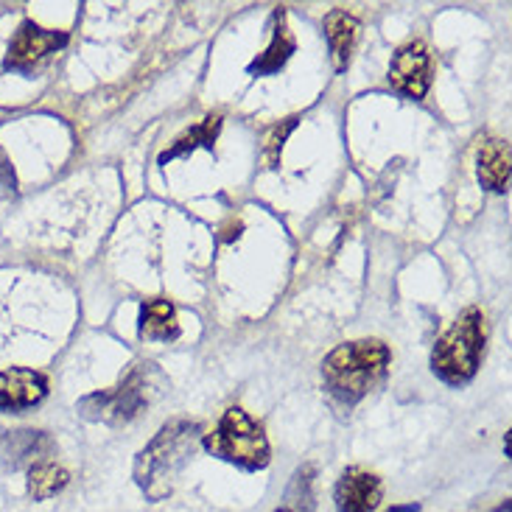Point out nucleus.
I'll list each match as a JSON object with an SVG mask.
<instances>
[{"label": "nucleus", "mask_w": 512, "mask_h": 512, "mask_svg": "<svg viewBox=\"0 0 512 512\" xmlns=\"http://www.w3.org/2000/svg\"><path fill=\"white\" fill-rule=\"evenodd\" d=\"M202 423L188 417H174L160 426L149 443L143 445L135 457L132 479L140 487V493L152 504H160L174 496L180 485L182 471L194 459L196 448L202 443Z\"/></svg>", "instance_id": "obj_1"}, {"label": "nucleus", "mask_w": 512, "mask_h": 512, "mask_svg": "<svg viewBox=\"0 0 512 512\" xmlns=\"http://www.w3.org/2000/svg\"><path fill=\"white\" fill-rule=\"evenodd\" d=\"M392 350L381 339H356L336 345L322 359V387L339 412H353L370 392L387 381Z\"/></svg>", "instance_id": "obj_2"}, {"label": "nucleus", "mask_w": 512, "mask_h": 512, "mask_svg": "<svg viewBox=\"0 0 512 512\" xmlns=\"http://www.w3.org/2000/svg\"><path fill=\"white\" fill-rule=\"evenodd\" d=\"M168 389L166 375L154 361L132 364L126 375L110 389H98L76 403V412L90 423H104L112 429L129 426L143 412H149L157 398Z\"/></svg>", "instance_id": "obj_3"}, {"label": "nucleus", "mask_w": 512, "mask_h": 512, "mask_svg": "<svg viewBox=\"0 0 512 512\" xmlns=\"http://www.w3.org/2000/svg\"><path fill=\"white\" fill-rule=\"evenodd\" d=\"M487 322L479 305H468L431 347L429 367L448 387H468L485 356Z\"/></svg>", "instance_id": "obj_4"}, {"label": "nucleus", "mask_w": 512, "mask_h": 512, "mask_svg": "<svg viewBox=\"0 0 512 512\" xmlns=\"http://www.w3.org/2000/svg\"><path fill=\"white\" fill-rule=\"evenodd\" d=\"M199 445L208 451L210 457L222 459L227 465H236L238 471L261 473L272 462V445H269L263 423H258L241 406H230L219 417L216 429L202 434Z\"/></svg>", "instance_id": "obj_5"}, {"label": "nucleus", "mask_w": 512, "mask_h": 512, "mask_svg": "<svg viewBox=\"0 0 512 512\" xmlns=\"http://www.w3.org/2000/svg\"><path fill=\"white\" fill-rule=\"evenodd\" d=\"M68 42V31H62V28H45L40 23H34L31 17H26L12 34L9 45H6V54H3V65L0 68L6 70V73L31 76L34 70L40 68L42 62H48L51 56L59 54Z\"/></svg>", "instance_id": "obj_6"}, {"label": "nucleus", "mask_w": 512, "mask_h": 512, "mask_svg": "<svg viewBox=\"0 0 512 512\" xmlns=\"http://www.w3.org/2000/svg\"><path fill=\"white\" fill-rule=\"evenodd\" d=\"M389 87L412 101H423L434 79V56L423 40L403 42L389 62Z\"/></svg>", "instance_id": "obj_7"}, {"label": "nucleus", "mask_w": 512, "mask_h": 512, "mask_svg": "<svg viewBox=\"0 0 512 512\" xmlns=\"http://www.w3.org/2000/svg\"><path fill=\"white\" fill-rule=\"evenodd\" d=\"M51 392L48 375L31 367H9L0 370V412L23 415L28 409H37Z\"/></svg>", "instance_id": "obj_8"}, {"label": "nucleus", "mask_w": 512, "mask_h": 512, "mask_svg": "<svg viewBox=\"0 0 512 512\" xmlns=\"http://www.w3.org/2000/svg\"><path fill=\"white\" fill-rule=\"evenodd\" d=\"M384 501V482L381 476L361 465H350L339 473L333 485V504L336 512H378Z\"/></svg>", "instance_id": "obj_9"}, {"label": "nucleus", "mask_w": 512, "mask_h": 512, "mask_svg": "<svg viewBox=\"0 0 512 512\" xmlns=\"http://www.w3.org/2000/svg\"><path fill=\"white\" fill-rule=\"evenodd\" d=\"M56 451L54 437L40 429H14L0 431V462L6 468H31L37 462H45Z\"/></svg>", "instance_id": "obj_10"}, {"label": "nucleus", "mask_w": 512, "mask_h": 512, "mask_svg": "<svg viewBox=\"0 0 512 512\" xmlns=\"http://www.w3.org/2000/svg\"><path fill=\"white\" fill-rule=\"evenodd\" d=\"M322 28H325V40H328V51H331V65L336 73H345L353 62L356 45L361 37V23L356 14L347 9H331L322 17Z\"/></svg>", "instance_id": "obj_11"}, {"label": "nucleus", "mask_w": 512, "mask_h": 512, "mask_svg": "<svg viewBox=\"0 0 512 512\" xmlns=\"http://www.w3.org/2000/svg\"><path fill=\"white\" fill-rule=\"evenodd\" d=\"M510 143L501 138L479 140L476 149V180L490 194H507L510 188Z\"/></svg>", "instance_id": "obj_12"}, {"label": "nucleus", "mask_w": 512, "mask_h": 512, "mask_svg": "<svg viewBox=\"0 0 512 512\" xmlns=\"http://www.w3.org/2000/svg\"><path fill=\"white\" fill-rule=\"evenodd\" d=\"M294 51H297V40L291 34L286 12L275 9L272 12V40H269V45L263 48L261 54L252 59L247 70H250L252 76H272L277 70L286 68V62H289Z\"/></svg>", "instance_id": "obj_13"}, {"label": "nucleus", "mask_w": 512, "mask_h": 512, "mask_svg": "<svg viewBox=\"0 0 512 512\" xmlns=\"http://www.w3.org/2000/svg\"><path fill=\"white\" fill-rule=\"evenodd\" d=\"M182 333L177 308L166 297H152L140 303L138 336L146 342H177Z\"/></svg>", "instance_id": "obj_14"}, {"label": "nucleus", "mask_w": 512, "mask_h": 512, "mask_svg": "<svg viewBox=\"0 0 512 512\" xmlns=\"http://www.w3.org/2000/svg\"><path fill=\"white\" fill-rule=\"evenodd\" d=\"M224 124V115L222 112H210L205 115L199 124H194L191 129H185L180 138L174 140L171 146H168L166 152L160 154V166H166L171 160H177V157H188V154H194L196 149H208L213 152L216 149V140H219V132H222Z\"/></svg>", "instance_id": "obj_15"}, {"label": "nucleus", "mask_w": 512, "mask_h": 512, "mask_svg": "<svg viewBox=\"0 0 512 512\" xmlns=\"http://www.w3.org/2000/svg\"><path fill=\"white\" fill-rule=\"evenodd\" d=\"M70 485V471L51 459L37 462L26 471V496L31 501H51L65 493Z\"/></svg>", "instance_id": "obj_16"}, {"label": "nucleus", "mask_w": 512, "mask_h": 512, "mask_svg": "<svg viewBox=\"0 0 512 512\" xmlns=\"http://www.w3.org/2000/svg\"><path fill=\"white\" fill-rule=\"evenodd\" d=\"M314 476H317L314 465L297 468V473L291 476L289 493H286V501H289L286 510L300 512V507H305L303 512H314Z\"/></svg>", "instance_id": "obj_17"}, {"label": "nucleus", "mask_w": 512, "mask_h": 512, "mask_svg": "<svg viewBox=\"0 0 512 512\" xmlns=\"http://www.w3.org/2000/svg\"><path fill=\"white\" fill-rule=\"evenodd\" d=\"M297 115H291V118H286V121H280V124L269 132V138H266V143H263V160H266V166L269 168H277L280 166V157H283V146H286V140H289V135L297 129Z\"/></svg>", "instance_id": "obj_18"}, {"label": "nucleus", "mask_w": 512, "mask_h": 512, "mask_svg": "<svg viewBox=\"0 0 512 512\" xmlns=\"http://www.w3.org/2000/svg\"><path fill=\"white\" fill-rule=\"evenodd\" d=\"M17 194V177H14V168L9 163L6 152L0 149V196H14Z\"/></svg>", "instance_id": "obj_19"}, {"label": "nucleus", "mask_w": 512, "mask_h": 512, "mask_svg": "<svg viewBox=\"0 0 512 512\" xmlns=\"http://www.w3.org/2000/svg\"><path fill=\"white\" fill-rule=\"evenodd\" d=\"M387 512H420V504L412 501V504H392Z\"/></svg>", "instance_id": "obj_20"}, {"label": "nucleus", "mask_w": 512, "mask_h": 512, "mask_svg": "<svg viewBox=\"0 0 512 512\" xmlns=\"http://www.w3.org/2000/svg\"><path fill=\"white\" fill-rule=\"evenodd\" d=\"M504 457H510V431L504 434Z\"/></svg>", "instance_id": "obj_21"}, {"label": "nucleus", "mask_w": 512, "mask_h": 512, "mask_svg": "<svg viewBox=\"0 0 512 512\" xmlns=\"http://www.w3.org/2000/svg\"><path fill=\"white\" fill-rule=\"evenodd\" d=\"M275 512H291V510H286V507H280V510H275Z\"/></svg>", "instance_id": "obj_22"}]
</instances>
